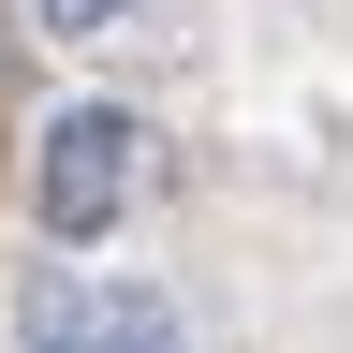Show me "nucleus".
Returning <instances> with one entry per match:
<instances>
[{
	"mask_svg": "<svg viewBox=\"0 0 353 353\" xmlns=\"http://www.w3.org/2000/svg\"><path fill=\"white\" fill-rule=\"evenodd\" d=\"M132 176H148V118L132 103H59L44 118V162H30V221L59 250H88V236H118Z\"/></svg>",
	"mask_w": 353,
	"mask_h": 353,
	"instance_id": "nucleus-1",
	"label": "nucleus"
},
{
	"mask_svg": "<svg viewBox=\"0 0 353 353\" xmlns=\"http://www.w3.org/2000/svg\"><path fill=\"white\" fill-rule=\"evenodd\" d=\"M15 353H176V309L148 280H74V265H44L15 294Z\"/></svg>",
	"mask_w": 353,
	"mask_h": 353,
	"instance_id": "nucleus-2",
	"label": "nucleus"
},
{
	"mask_svg": "<svg viewBox=\"0 0 353 353\" xmlns=\"http://www.w3.org/2000/svg\"><path fill=\"white\" fill-rule=\"evenodd\" d=\"M30 15H44V30H59V44H103V30L132 15V0H30Z\"/></svg>",
	"mask_w": 353,
	"mask_h": 353,
	"instance_id": "nucleus-3",
	"label": "nucleus"
}]
</instances>
